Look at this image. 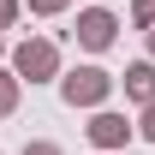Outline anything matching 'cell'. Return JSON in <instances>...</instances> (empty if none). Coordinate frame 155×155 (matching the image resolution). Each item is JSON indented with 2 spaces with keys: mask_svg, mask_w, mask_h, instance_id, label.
<instances>
[{
  "mask_svg": "<svg viewBox=\"0 0 155 155\" xmlns=\"http://www.w3.org/2000/svg\"><path fill=\"white\" fill-rule=\"evenodd\" d=\"M114 72H101V66H78V72H60V101L66 107H107V96H114Z\"/></svg>",
  "mask_w": 155,
  "mask_h": 155,
  "instance_id": "6da1fadb",
  "label": "cell"
},
{
  "mask_svg": "<svg viewBox=\"0 0 155 155\" xmlns=\"http://www.w3.org/2000/svg\"><path fill=\"white\" fill-rule=\"evenodd\" d=\"M12 72L24 84H60V42L54 36H24L12 48Z\"/></svg>",
  "mask_w": 155,
  "mask_h": 155,
  "instance_id": "7a4b0ae2",
  "label": "cell"
},
{
  "mask_svg": "<svg viewBox=\"0 0 155 155\" xmlns=\"http://www.w3.org/2000/svg\"><path fill=\"white\" fill-rule=\"evenodd\" d=\"M78 48H90V54H101V48H114V36H119V18L107 12V6H90V12H78Z\"/></svg>",
  "mask_w": 155,
  "mask_h": 155,
  "instance_id": "3957f363",
  "label": "cell"
},
{
  "mask_svg": "<svg viewBox=\"0 0 155 155\" xmlns=\"http://www.w3.org/2000/svg\"><path fill=\"white\" fill-rule=\"evenodd\" d=\"M84 131H90V143H96V149H125L137 125H131L125 114H114V107H96V119H90Z\"/></svg>",
  "mask_w": 155,
  "mask_h": 155,
  "instance_id": "277c9868",
  "label": "cell"
},
{
  "mask_svg": "<svg viewBox=\"0 0 155 155\" xmlns=\"http://www.w3.org/2000/svg\"><path fill=\"white\" fill-rule=\"evenodd\" d=\"M125 96H131L137 107H149V101H155V60H137V66H125Z\"/></svg>",
  "mask_w": 155,
  "mask_h": 155,
  "instance_id": "5b68a950",
  "label": "cell"
},
{
  "mask_svg": "<svg viewBox=\"0 0 155 155\" xmlns=\"http://www.w3.org/2000/svg\"><path fill=\"white\" fill-rule=\"evenodd\" d=\"M18 90H24V78H18V72H0V119L18 114Z\"/></svg>",
  "mask_w": 155,
  "mask_h": 155,
  "instance_id": "8992f818",
  "label": "cell"
},
{
  "mask_svg": "<svg viewBox=\"0 0 155 155\" xmlns=\"http://www.w3.org/2000/svg\"><path fill=\"white\" fill-rule=\"evenodd\" d=\"M24 6H30V12H36V18H60V12H66V6H72V0H24Z\"/></svg>",
  "mask_w": 155,
  "mask_h": 155,
  "instance_id": "52a82bcc",
  "label": "cell"
},
{
  "mask_svg": "<svg viewBox=\"0 0 155 155\" xmlns=\"http://www.w3.org/2000/svg\"><path fill=\"white\" fill-rule=\"evenodd\" d=\"M131 24L149 30V24H155V0H131Z\"/></svg>",
  "mask_w": 155,
  "mask_h": 155,
  "instance_id": "ba28073f",
  "label": "cell"
},
{
  "mask_svg": "<svg viewBox=\"0 0 155 155\" xmlns=\"http://www.w3.org/2000/svg\"><path fill=\"white\" fill-rule=\"evenodd\" d=\"M18 18H24V0H0V30H12Z\"/></svg>",
  "mask_w": 155,
  "mask_h": 155,
  "instance_id": "9c48e42d",
  "label": "cell"
},
{
  "mask_svg": "<svg viewBox=\"0 0 155 155\" xmlns=\"http://www.w3.org/2000/svg\"><path fill=\"white\" fill-rule=\"evenodd\" d=\"M137 137H149V143H155V101L143 107V119H137Z\"/></svg>",
  "mask_w": 155,
  "mask_h": 155,
  "instance_id": "30bf717a",
  "label": "cell"
},
{
  "mask_svg": "<svg viewBox=\"0 0 155 155\" xmlns=\"http://www.w3.org/2000/svg\"><path fill=\"white\" fill-rule=\"evenodd\" d=\"M24 155H66L60 143H24Z\"/></svg>",
  "mask_w": 155,
  "mask_h": 155,
  "instance_id": "8fae6325",
  "label": "cell"
},
{
  "mask_svg": "<svg viewBox=\"0 0 155 155\" xmlns=\"http://www.w3.org/2000/svg\"><path fill=\"white\" fill-rule=\"evenodd\" d=\"M149 60H155V24H149Z\"/></svg>",
  "mask_w": 155,
  "mask_h": 155,
  "instance_id": "7c38bea8",
  "label": "cell"
},
{
  "mask_svg": "<svg viewBox=\"0 0 155 155\" xmlns=\"http://www.w3.org/2000/svg\"><path fill=\"white\" fill-rule=\"evenodd\" d=\"M0 54H6V30H0Z\"/></svg>",
  "mask_w": 155,
  "mask_h": 155,
  "instance_id": "4fadbf2b",
  "label": "cell"
},
{
  "mask_svg": "<svg viewBox=\"0 0 155 155\" xmlns=\"http://www.w3.org/2000/svg\"><path fill=\"white\" fill-rule=\"evenodd\" d=\"M101 155H114V149H101Z\"/></svg>",
  "mask_w": 155,
  "mask_h": 155,
  "instance_id": "5bb4252c",
  "label": "cell"
}]
</instances>
